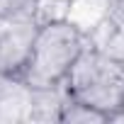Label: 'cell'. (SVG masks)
Instances as JSON below:
<instances>
[{
	"instance_id": "7",
	"label": "cell",
	"mask_w": 124,
	"mask_h": 124,
	"mask_svg": "<svg viewBox=\"0 0 124 124\" xmlns=\"http://www.w3.org/2000/svg\"><path fill=\"white\" fill-rule=\"evenodd\" d=\"M61 122H66V124H88V122H109V117L102 109H95L90 105H83V102L68 97L63 112H61Z\"/></svg>"
},
{
	"instance_id": "4",
	"label": "cell",
	"mask_w": 124,
	"mask_h": 124,
	"mask_svg": "<svg viewBox=\"0 0 124 124\" xmlns=\"http://www.w3.org/2000/svg\"><path fill=\"white\" fill-rule=\"evenodd\" d=\"M88 39L95 49L124 61V0H109L105 17L93 27Z\"/></svg>"
},
{
	"instance_id": "1",
	"label": "cell",
	"mask_w": 124,
	"mask_h": 124,
	"mask_svg": "<svg viewBox=\"0 0 124 124\" xmlns=\"http://www.w3.org/2000/svg\"><path fill=\"white\" fill-rule=\"evenodd\" d=\"M90 44L88 34L78 29L73 22H49L39 24V32L34 37L29 58L20 73V78L29 88H54L61 85L83 49Z\"/></svg>"
},
{
	"instance_id": "3",
	"label": "cell",
	"mask_w": 124,
	"mask_h": 124,
	"mask_svg": "<svg viewBox=\"0 0 124 124\" xmlns=\"http://www.w3.org/2000/svg\"><path fill=\"white\" fill-rule=\"evenodd\" d=\"M37 32V20H0V71L3 73H22Z\"/></svg>"
},
{
	"instance_id": "5",
	"label": "cell",
	"mask_w": 124,
	"mask_h": 124,
	"mask_svg": "<svg viewBox=\"0 0 124 124\" xmlns=\"http://www.w3.org/2000/svg\"><path fill=\"white\" fill-rule=\"evenodd\" d=\"M68 97L71 95L63 83L54 88H32L24 122H61V112Z\"/></svg>"
},
{
	"instance_id": "8",
	"label": "cell",
	"mask_w": 124,
	"mask_h": 124,
	"mask_svg": "<svg viewBox=\"0 0 124 124\" xmlns=\"http://www.w3.org/2000/svg\"><path fill=\"white\" fill-rule=\"evenodd\" d=\"M37 0H0V20H34Z\"/></svg>"
},
{
	"instance_id": "2",
	"label": "cell",
	"mask_w": 124,
	"mask_h": 124,
	"mask_svg": "<svg viewBox=\"0 0 124 124\" xmlns=\"http://www.w3.org/2000/svg\"><path fill=\"white\" fill-rule=\"evenodd\" d=\"M63 85L73 100L102 109L109 117V112L119 109L124 102V61L88 44Z\"/></svg>"
},
{
	"instance_id": "9",
	"label": "cell",
	"mask_w": 124,
	"mask_h": 124,
	"mask_svg": "<svg viewBox=\"0 0 124 124\" xmlns=\"http://www.w3.org/2000/svg\"><path fill=\"white\" fill-rule=\"evenodd\" d=\"M109 122H124V105L114 112H109Z\"/></svg>"
},
{
	"instance_id": "6",
	"label": "cell",
	"mask_w": 124,
	"mask_h": 124,
	"mask_svg": "<svg viewBox=\"0 0 124 124\" xmlns=\"http://www.w3.org/2000/svg\"><path fill=\"white\" fill-rule=\"evenodd\" d=\"M78 0H37L34 20L37 24H49V22H63L68 20L73 5Z\"/></svg>"
}]
</instances>
